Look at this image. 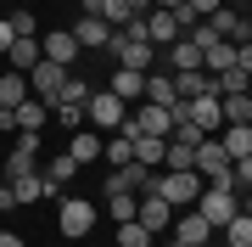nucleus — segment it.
<instances>
[{
    "label": "nucleus",
    "instance_id": "f257e3e1",
    "mask_svg": "<svg viewBox=\"0 0 252 247\" xmlns=\"http://www.w3.org/2000/svg\"><path fill=\"white\" fill-rule=\"evenodd\" d=\"M152 191L168 202V208H190V202H196V191H202V174H190V169H168V174H157V180H152Z\"/></svg>",
    "mask_w": 252,
    "mask_h": 247
},
{
    "label": "nucleus",
    "instance_id": "f03ea898",
    "mask_svg": "<svg viewBox=\"0 0 252 247\" xmlns=\"http://www.w3.org/2000/svg\"><path fill=\"white\" fill-rule=\"evenodd\" d=\"M168 129H174V118H168V107H152V101H140V112H124V124H118V135H157V141H168Z\"/></svg>",
    "mask_w": 252,
    "mask_h": 247
},
{
    "label": "nucleus",
    "instance_id": "7ed1b4c3",
    "mask_svg": "<svg viewBox=\"0 0 252 247\" xmlns=\"http://www.w3.org/2000/svg\"><path fill=\"white\" fill-rule=\"evenodd\" d=\"M190 208H196L202 219L219 230V225H230L235 213H241V197H235V191H224V185H207V191H196V202H190Z\"/></svg>",
    "mask_w": 252,
    "mask_h": 247
},
{
    "label": "nucleus",
    "instance_id": "20e7f679",
    "mask_svg": "<svg viewBox=\"0 0 252 247\" xmlns=\"http://www.w3.org/2000/svg\"><path fill=\"white\" fill-rule=\"evenodd\" d=\"M124 112H129V107H124L112 90H90V101H84V129H95V135L107 129V135H112V129L124 124Z\"/></svg>",
    "mask_w": 252,
    "mask_h": 247
},
{
    "label": "nucleus",
    "instance_id": "39448f33",
    "mask_svg": "<svg viewBox=\"0 0 252 247\" xmlns=\"http://www.w3.org/2000/svg\"><path fill=\"white\" fill-rule=\"evenodd\" d=\"M62 84H67V68H56L39 56L34 68H28V96L34 101H45V107H56V96H62Z\"/></svg>",
    "mask_w": 252,
    "mask_h": 247
},
{
    "label": "nucleus",
    "instance_id": "423d86ee",
    "mask_svg": "<svg viewBox=\"0 0 252 247\" xmlns=\"http://www.w3.org/2000/svg\"><path fill=\"white\" fill-rule=\"evenodd\" d=\"M107 51L118 56V68H135V73H152V56H157V45H146V39H124V34H112Z\"/></svg>",
    "mask_w": 252,
    "mask_h": 247
},
{
    "label": "nucleus",
    "instance_id": "0eeeda50",
    "mask_svg": "<svg viewBox=\"0 0 252 247\" xmlns=\"http://www.w3.org/2000/svg\"><path fill=\"white\" fill-rule=\"evenodd\" d=\"M62 236H90V225H95V202H84V197H62Z\"/></svg>",
    "mask_w": 252,
    "mask_h": 247
},
{
    "label": "nucleus",
    "instance_id": "6e6552de",
    "mask_svg": "<svg viewBox=\"0 0 252 247\" xmlns=\"http://www.w3.org/2000/svg\"><path fill=\"white\" fill-rule=\"evenodd\" d=\"M135 219H140L146 230H152V236H162V230L174 225V208H168V202H162L157 191H146V197L135 202Z\"/></svg>",
    "mask_w": 252,
    "mask_h": 247
},
{
    "label": "nucleus",
    "instance_id": "1a4fd4ad",
    "mask_svg": "<svg viewBox=\"0 0 252 247\" xmlns=\"http://www.w3.org/2000/svg\"><path fill=\"white\" fill-rule=\"evenodd\" d=\"M107 191H135V197H146V191H152V169H140V163L107 169Z\"/></svg>",
    "mask_w": 252,
    "mask_h": 247
},
{
    "label": "nucleus",
    "instance_id": "9d476101",
    "mask_svg": "<svg viewBox=\"0 0 252 247\" xmlns=\"http://www.w3.org/2000/svg\"><path fill=\"white\" fill-rule=\"evenodd\" d=\"M67 34H73V45H79V51H107V39H112V28L101 23V17H79V23L67 28Z\"/></svg>",
    "mask_w": 252,
    "mask_h": 247
},
{
    "label": "nucleus",
    "instance_id": "9b49d317",
    "mask_svg": "<svg viewBox=\"0 0 252 247\" xmlns=\"http://www.w3.org/2000/svg\"><path fill=\"white\" fill-rule=\"evenodd\" d=\"M39 56H45V62H56V68H73V62H79V45H73L67 28H56V34L39 39Z\"/></svg>",
    "mask_w": 252,
    "mask_h": 247
},
{
    "label": "nucleus",
    "instance_id": "f8f14e48",
    "mask_svg": "<svg viewBox=\"0 0 252 247\" xmlns=\"http://www.w3.org/2000/svg\"><path fill=\"white\" fill-rule=\"evenodd\" d=\"M174 242H185V247H207V242H213V225H207L196 208H190V213H180V219H174Z\"/></svg>",
    "mask_w": 252,
    "mask_h": 247
},
{
    "label": "nucleus",
    "instance_id": "ddd939ff",
    "mask_svg": "<svg viewBox=\"0 0 252 247\" xmlns=\"http://www.w3.org/2000/svg\"><path fill=\"white\" fill-rule=\"evenodd\" d=\"M73 174H79V163H73V157H67V152H56V157H51V163H45V169H39V185H45V197H56V191H62V185L73 180Z\"/></svg>",
    "mask_w": 252,
    "mask_h": 247
},
{
    "label": "nucleus",
    "instance_id": "4468645a",
    "mask_svg": "<svg viewBox=\"0 0 252 247\" xmlns=\"http://www.w3.org/2000/svg\"><path fill=\"white\" fill-rule=\"evenodd\" d=\"M11 124H17V129H34V135H39V129L51 124V107L28 96V101H17V107H11Z\"/></svg>",
    "mask_w": 252,
    "mask_h": 247
},
{
    "label": "nucleus",
    "instance_id": "2eb2a0df",
    "mask_svg": "<svg viewBox=\"0 0 252 247\" xmlns=\"http://www.w3.org/2000/svg\"><path fill=\"white\" fill-rule=\"evenodd\" d=\"M107 90H112V96H118V101L129 107V101H140V96H146V73H135V68H118Z\"/></svg>",
    "mask_w": 252,
    "mask_h": 247
},
{
    "label": "nucleus",
    "instance_id": "dca6fc26",
    "mask_svg": "<svg viewBox=\"0 0 252 247\" xmlns=\"http://www.w3.org/2000/svg\"><path fill=\"white\" fill-rule=\"evenodd\" d=\"M219 146H224V157H230V163H235V157H252V124H224Z\"/></svg>",
    "mask_w": 252,
    "mask_h": 247
},
{
    "label": "nucleus",
    "instance_id": "f3484780",
    "mask_svg": "<svg viewBox=\"0 0 252 247\" xmlns=\"http://www.w3.org/2000/svg\"><path fill=\"white\" fill-rule=\"evenodd\" d=\"M146 39H152V45H174V39H180L174 11H146Z\"/></svg>",
    "mask_w": 252,
    "mask_h": 247
},
{
    "label": "nucleus",
    "instance_id": "a211bd4d",
    "mask_svg": "<svg viewBox=\"0 0 252 247\" xmlns=\"http://www.w3.org/2000/svg\"><path fill=\"white\" fill-rule=\"evenodd\" d=\"M67 157H73V163H95V157H101V135H95V129H73V141H67Z\"/></svg>",
    "mask_w": 252,
    "mask_h": 247
},
{
    "label": "nucleus",
    "instance_id": "6ab92c4d",
    "mask_svg": "<svg viewBox=\"0 0 252 247\" xmlns=\"http://www.w3.org/2000/svg\"><path fill=\"white\" fill-rule=\"evenodd\" d=\"M190 124H196L202 135L224 129V118H219V96H196V101H190Z\"/></svg>",
    "mask_w": 252,
    "mask_h": 247
},
{
    "label": "nucleus",
    "instance_id": "aec40b11",
    "mask_svg": "<svg viewBox=\"0 0 252 247\" xmlns=\"http://www.w3.org/2000/svg\"><path fill=\"white\" fill-rule=\"evenodd\" d=\"M196 68H202V51L190 39H174L168 45V73H196Z\"/></svg>",
    "mask_w": 252,
    "mask_h": 247
},
{
    "label": "nucleus",
    "instance_id": "412c9836",
    "mask_svg": "<svg viewBox=\"0 0 252 247\" xmlns=\"http://www.w3.org/2000/svg\"><path fill=\"white\" fill-rule=\"evenodd\" d=\"M6 185H11V197H17V202H39V197H45V185H39V169L6 174Z\"/></svg>",
    "mask_w": 252,
    "mask_h": 247
},
{
    "label": "nucleus",
    "instance_id": "4be33fe9",
    "mask_svg": "<svg viewBox=\"0 0 252 247\" xmlns=\"http://www.w3.org/2000/svg\"><path fill=\"white\" fill-rule=\"evenodd\" d=\"M140 101H152V107H174V73H146V96Z\"/></svg>",
    "mask_w": 252,
    "mask_h": 247
},
{
    "label": "nucleus",
    "instance_id": "5701e85b",
    "mask_svg": "<svg viewBox=\"0 0 252 247\" xmlns=\"http://www.w3.org/2000/svg\"><path fill=\"white\" fill-rule=\"evenodd\" d=\"M219 118L224 124H252V96H219Z\"/></svg>",
    "mask_w": 252,
    "mask_h": 247
},
{
    "label": "nucleus",
    "instance_id": "b1692460",
    "mask_svg": "<svg viewBox=\"0 0 252 247\" xmlns=\"http://www.w3.org/2000/svg\"><path fill=\"white\" fill-rule=\"evenodd\" d=\"M11 73H28V68H34L39 62V39H11Z\"/></svg>",
    "mask_w": 252,
    "mask_h": 247
},
{
    "label": "nucleus",
    "instance_id": "393cba45",
    "mask_svg": "<svg viewBox=\"0 0 252 247\" xmlns=\"http://www.w3.org/2000/svg\"><path fill=\"white\" fill-rule=\"evenodd\" d=\"M135 202H140L135 191H107V219H112V225H124V219H135Z\"/></svg>",
    "mask_w": 252,
    "mask_h": 247
},
{
    "label": "nucleus",
    "instance_id": "a878e982",
    "mask_svg": "<svg viewBox=\"0 0 252 247\" xmlns=\"http://www.w3.org/2000/svg\"><path fill=\"white\" fill-rule=\"evenodd\" d=\"M129 146H135V163H140V169H157V163H162V141H157V135H135Z\"/></svg>",
    "mask_w": 252,
    "mask_h": 247
},
{
    "label": "nucleus",
    "instance_id": "bb28decb",
    "mask_svg": "<svg viewBox=\"0 0 252 247\" xmlns=\"http://www.w3.org/2000/svg\"><path fill=\"white\" fill-rule=\"evenodd\" d=\"M17 101H28V73H6L0 79V107H17Z\"/></svg>",
    "mask_w": 252,
    "mask_h": 247
},
{
    "label": "nucleus",
    "instance_id": "cd10ccee",
    "mask_svg": "<svg viewBox=\"0 0 252 247\" xmlns=\"http://www.w3.org/2000/svg\"><path fill=\"white\" fill-rule=\"evenodd\" d=\"M152 242H157V236H152L140 219H124V225H118V247H152Z\"/></svg>",
    "mask_w": 252,
    "mask_h": 247
},
{
    "label": "nucleus",
    "instance_id": "c85d7f7f",
    "mask_svg": "<svg viewBox=\"0 0 252 247\" xmlns=\"http://www.w3.org/2000/svg\"><path fill=\"white\" fill-rule=\"evenodd\" d=\"M219 230H224V242H230V247H252V213H235V219H230V225H219Z\"/></svg>",
    "mask_w": 252,
    "mask_h": 247
},
{
    "label": "nucleus",
    "instance_id": "c756f323",
    "mask_svg": "<svg viewBox=\"0 0 252 247\" xmlns=\"http://www.w3.org/2000/svg\"><path fill=\"white\" fill-rule=\"evenodd\" d=\"M84 101H90V84H84V79H67L62 96H56V107H84Z\"/></svg>",
    "mask_w": 252,
    "mask_h": 247
},
{
    "label": "nucleus",
    "instance_id": "7c9ffc66",
    "mask_svg": "<svg viewBox=\"0 0 252 247\" xmlns=\"http://www.w3.org/2000/svg\"><path fill=\"white\" fill-rule=\"evenodd\" d=\"M6 23H11V34H17V39H34V34H39V23H34V11H28V6H17Z\"/></svg>",
    "mask_w": 252,
    "mask_h": 247
},
{
    "label": "nucleus",
    "instance_id": "2f4dec72",
    "mask_svg": "<svg viewBox=\"0 0 252 247\" xmlns=\"http://www.w3.org/2000/svg\"><path fill=\"white\" fill-rule=\"evenodd\" d=\"M51 112H56L62 129H84V107H51Z\"/></svg>",
    "mask_w": 252,
    "mask_h": 247
},
{
    "label": "nucleus",
    "instance_id": "473e14b6",
    "mask_svg": "<svg viewBox=\"0 0 252 247\" xmlns=\"http://www.w3.org/2000/svg\"><path fill=\"white\" fill-rule=\"evenodd\" d=\"M185 6H190V17H213V11H219V0H185Z\"/></svg>",
    "mask_w": 252,
    "mask_h": 247
},
{
    "label": "nucleus",
    "instance_id": "72a5a7b5",
    "mask_svg": "<svg viewBox=\"0 0 252 247\" xmlns=\"http://www.w3.org/2000/svg\"><path fill=\"white\" fill-rule=\"evenodd\" d=\"M11 39H17V34H11V23H6V17H0V56H6V51H11Z\"/></svg>",
    "mask_w": 252,
    "mask_h": 247
},
{
    "label": "nucleus",
    "instance_id": "f704fd0d",
    "mask_svg": "<svg viewBox=\"0 0 252 247\" xmlns=\"http://www.w3.org/2000/svg\"><path fill=\"white\" fill-rule=\"evenodd\" d=\"M0 247H28V242L17 236V230H0Z\"/></svg>",
    "mask_w": 252,
    "mask_h": 247
},
{
    "label": "nucleus",
    "instance_id": "c9c22d12",
    "mask_svg": "<svg viewBox=\"0 0 252 247\" xmlns=\"http://www.w3.org/2000/svg\"><path fill=\"white\" fill-rule=\"evenodd\" d=\"M84 6V17H101V6H107V0H79Z\"/></svg>",
    "mask_w": 252,
    "mask_h": 247
},
{
    "label": "nucleus",
    "instance_id": "e433bc0d",
    "mask_svg": "<svg viewBox=\"0 0 252 247\" xmlns=\"http://www.w3.org/2000/svg\"><path fill=\"white\" fill-rule=\"evenodd\" d=\"M129 11H135V17H146V11H152V0H124Z\"/></svg>",
    "mask_w": 252,
    "mask_h": 247
},
{
    "label": "nucleus",
    "instance_id": "4c0bfd02",
    "mask_svg": "<svg viewBox=\"0 0 252 247\" xmlns=\"http://www.w3.org/2000/svg\"><path fill=\"white\" fill-rule=\"evenodd\" d=\"M174 6H185V0H152V11H174Z\"/></svg>",
    "mask_w": 252,
    "mask_h": 247
},
{
    "label": "nucleus",
    "instance_id": "58836bf2",
    "mask_svg": "<svg viewBox=\"0 0 252 247\" xmlns=\"http://www.w3.org/2000/svg\"><path fill=\"white\" fill-rule=\"evenodd\" d=\"M0 219H6V213H0Z\"/></svg>",
    "mask_w": 252,
    "mask_h": 247
}]
</instances>
